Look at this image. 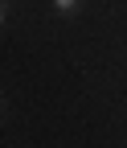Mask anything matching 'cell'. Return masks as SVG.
I'll return each instance as SVG.
<instances>
[{
  "instance_id": "1",
  "label": "cell",
  "mask_w": 127,
  "mask_h": 148,
  "mask_svg": "<svg viewBox=\"0 0 127 148\" xmlns=\"http://www.w3.org/2000/svg\"><path fill=\"white\" fill-rule=\"evenodd\" d=\"M53 8H58L62 16H74L78 12V0H53Z\"/></svg>"
},
{
  "instance_id": "2",
  "label": "cell",
  "mask_w": 127,
  "mask_h": 148,
  "mask_svg": "<svg viewBox=\"0 0 127 148\" xmlns=\"http://www.w3.org/2000/svg\"><path fill=\"white\" fill-rule=\"evenodd\" d=\"M8 21V0H0V25Z\"/></svg>"
}]
</instances>
